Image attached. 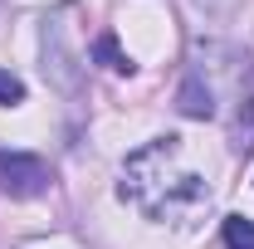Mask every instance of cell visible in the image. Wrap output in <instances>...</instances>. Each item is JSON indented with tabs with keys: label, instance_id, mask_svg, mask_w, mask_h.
Segmentation results:
<instances>
[{
	"label": "cell",
	"instance_id": "6da1fadb",
	"mask_svg": "<svg viewBox=\"0 0 254 249\" xmlns=\"http://www.w3.org/2000/svg\"><path fill=\"white\" fill-rule=\"evenodd\" d=\"M118 195L157 225H190L195 215L210 210L215 190L195 166H186V142L181 137H157L142 152L127 156Z\"/></svg>",
	"mask_w": 254,
	"mask_h": 249
},
{
	"label": "cell",
	"instance_id": "7a4b0ae2",
	"mask_svg": "<svg viewBox=\"0 0 254 249\" xmlns=\"http://www.w3.org/2000/svg\"><path fill=\"white\" fill-rule=\"evenodd\" d=\"M54 186V171L49 161L34 152H0V190L10 200H34Z\"/></svg>",
	"mask_w": 254,
	"mask_h": 249
},
{
	"label": "cell",
	"instance_id": "3957f363",
	"mask_svg": "<svg viewBox=\"0 0 254 249\" xmlns=\"http://www.w3.org/2000/svg\"><path fill=\"white\" fill-rule=\"evenodd\" d=\"M230 152L250 156L254 152V63L245 59L235 73V113H230Z\"/></svg>",
	"mask_w": 254,
	"mask_h": 249
},
{
	"label": "cell",
	"instance_id": "277c9868",
	"mask_svg": "<svg viewBox=\"0 0 254 249\" xmlns=\"http://www.w3.org/2000/svg\"><path fill=\"white\" fill-rule=\"evenodd\" d=\"M176 108L186 113V118H195V123H210L220 108H215V88L205 83V73H186V83L176 88Z\"/></svg>",
	"mask_w": 254,
	"mask_h": 249
},
{
	"label": "cell",
	"instance_id": "5b68a950",
	"mask_svg": "<svg viewBox=\"0 0 254 249\" xmlns=\"http://www.w3.org/2000/svg\"><path fill=\"white\" fill-rule=\"evenodd\" d=\"M93 59L103 63V68H113V73H132V68H137V63L118 49V34H98L93 39Z\"/></svg>",
	"mask_w": 254,
	"mask_h": 249
},
{
	"label": "cell",
	"instance_id": "8992f818",
	"mask_svg": "<svg viewBox=\"0 0 254 249\" xmlns=\"http://www.w3.org/2000/svg\"><path fill=\"white\" fill-rule=\"evenodd\" d=\"M225 245L230 249H254V220L250 215H225Z\"/></svg>",
	"mask_w": 254,
	"mask_h": 249
},
{
	"label": "cell",
	"instance_id": "52a82bcc",
	"mask_svg": "<svg viewBox=\"0 0 254 249\" xmlns=\"http://www.w3.org/2000/svg\"><path fill=\"white\" fill-rule=\"evenodd\" d=\"M0 103H5V108L25 103V83H20L15 73H5V68H0Z\"/></svg>",
	"mask_w": 254,
	"mask_h": 249
},
{
	"label": "cell",
	"instance_id": "ba28073f",
	"mask_svg": "<svg viewBox=\"0 0 254 249\" xmlns=\"http://www.w3.org/2000/svg\"><path fill=\"white\" fill-rule=\"evenodd\" d=\"M195 5H205V10H230L235 0H195Z\"/></svg>",
	"mask_w": 254,
	"mask_h": 249
}]
</instances>
